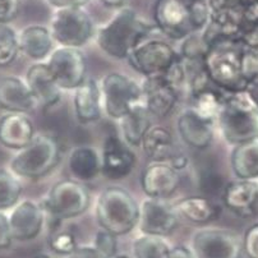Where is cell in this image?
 Listing matches in <instances>:
<instances>
[{
  "mask_svg": "<svg viewBox=\"0 0 258 258\" xmlns=\"http://www.w3.org/2000/svg\"><path fill=\"white\" fill-rule=\"evenodd\" d=\"M157 31L128 7H121L96 31V44L102 52L114 59H128L131 52Z\"/></svg>",
  "mask_w": 258,
  "mask_h": 258,
  "instance_id": "obj_1",
  "label": "cell"
},
{
  "mask_svg": "<svg viewBox=\"0 0 258 258\" xmlns=\"http://www.w3.org/2000/svg\"><path fill=\"white\" fill-rule=\"evenodd\" d=\"M155 26L170 40L183 41L207 27L211 17L209 0H156Z\"/></svg>",
  "mask_w": 258,
  "mask_h": 258,
  "instance_id": "obj_2",
  "label": "cell"
},
{
  "mask_svg": "<svg viewBox=\"0 0 258 258\" xmlns=\"http://www.w3.org/2000/svg\"><path fill=\"white\" fill-rule=\"evenodd\" d=\"M244 46L238 39H217L210 44L204 58V68L210 82L228 94L249 90L243 75Z\"/></svg>",
  "mask_w": 258,
  "mask_h": 258,
  "instance_id": "obj_3",
  "label": "cell"
},
{
  "mask_svg": "<svg viewBox=\"0 0 258 258\" xmlns=\"http://www.w3.org/2000/svg\"><path fill=\"white\" fill-rule=\"evenodd\" d=\"M224 140L231 146L258 138V101L249 90L231 92L216 120Z\"/></svg>",
  "mask_w": 258,
  "mask_h": 258,
  "instance_id": "obj_4",
  "label": "cell"
},
{
  "mask_svg": "<svg viewBox=\"0 0 258 258\" xmlns=\"http://www.w3.org/2000/svg\"><path fill=\"white\" fill-rule=\"evenodd\" d=\"M95 216L101 229L116 236L125 235L137 228L140 205L125 188L111 185L97 197Z\"/></svg>",
  "mask_w": 258,
  "mask_h": 258,
  "instance_id": "obj_5",
  "label": "cell"
},
{
  "mask_svg": "<svg viewBox=\"0 0 258 258\" xmlns=\"http://www.w3.org/2000/svg\"><path fill=\"white\" fill-rule=\"evenodd\" d=\"M60 159L61 145L58 138L49 133H37L14 155L11 170L20 178L40 179L54 170Z\"/></svg>",
  "mask_w": 258,
  "mask_h": 258,
  "instance_id": "obj_6",
  "label": "cell"
},
{
  "mask_svg": "<svg viewBox=\"0 0 258 258\" xmlns=\"http://www.w3.org/2000/svg\"><path fill=\"white\" fill-rule=\"evenodd\" d=\"M90 204V190L85 184L75 179H64L50 188L41 206L55 221H64L85 214Z\"/></svg>",
  "mask_w": 258,
  "mask_h": 258,
  "instance_id": "obj_7",
  "label": "cell"
},
{
  "mask_svg": "<svg viewBox=\"0 0 258 258\" xmlns=\"http://www.w3.org/2000/svg\"><path fill=\"white\" fill-rule=\"evenodd\" d=\"M50 31L56 44L78 49L96 35L94 21L83 7L55 9Z\"/></svg>",
  "mask_w": 258,
  "mask_h": 258,
  "instance_id": "obj_8",
  "label": "cell"
},
{
  "mask_svg": "<svg viewBox=\"0 0 258 258\" xmlns=\"http://www.w3.org/2000/svg\"><path fill=\"white\" fill-rule=\"evenodd\" d=\"M99 85L102 109L111 119L119 120L135 105L142 102V86L123 73H107Z\"/></svg>",
  "mask_w": 258,
  "mask_h": 258,
  "instance_id": "obj_9",
  "label": "cell"
},
{
  "mask_svg": "<svg viewBox=\"0 0 258 258\" xmlns=\"http://www.w3.org/2000/svg\"><path fill=\"white\" fill-rule=\"evenodd\" d=\"M179 52L162 39H149L141 42L128 56V63L143 77L164 75L178 58Z\"/></svg>",
  "mask_w": 258,
  "mask_h": 258,
  "instance_id": "obj_10",
  "label": "cell"
},
{
  "mask_svg": "<svg viewBox=\"0 0 258 258\" xmlns=\"http://www.w3.org/2000/svg\"><path fill=\"white\" fill-rule=\"evenodd\" d=\"M192 250L197 258H242L243 239L234 231L221 228H202L192 238Z\"/></svg>",
  "mask_w": 258,
  "mask_h": 258,
  "instance_id": "obj_11",
  "label": "cell"
},
{
  "mask_svg": "<svg viewBox=\"0 0 258 258\" xmlns=\"http://www.w3.org/2000/svg\"><path fill=\"white\" fill-rule=\"evenodd\" d=\"M61 90H73L87 78V61L78 47L60 46L50 54L46 61Z\"/></svg>",
  "mask_w": 258,
  "mask_h": 258,
  "instance_id": "obj_12",
  "label": "cell"
},
{
  "mask_svg": "<svg viewBox=\"0 0 258 258\" xmlns=\"http://www.w3.org/2000/svg\"><path fill=\"white\" fill-rule=\"evenodd\" d=\"M179 215L166 198L147 197L140 205L138 229L142 234L168 236L178 228Z\"/></svg>",
  "mask_w": 258,
  "mask_h": 258,
  "instance_id": "obj_13",
  "label": "cell"
},
{
  "mask_svg": "<svg viewBox=\"0 0 258 258\" xmlns=\"http://www.w3.org/2000/svg\"><path fill=\"white\" fill-rule=\"evenodd\" d=\"M101 174L111 180H120L132 173L136 155L121 137L107 136L101 152Z\"/></svg>",
  "mask_w": 258,
  "mask_h": 258,
  "instance_id": "obj_14",
  "label": "cell"
},
{
  "mask_svg": "<svg viewBox=\"0 0 258 258\" xmlns=\"http://www.w3.org/2000/svg\"><path fill=\"white\" fill-rule=\"evenodd\" d=\"M180 175L168 161H151L141 175V187L150 198H168L176 192Z\"/></svg>",
  "mask_w": 258,
  "mask_h": 258,
  "instance_id": "obj_15",
  "label": "cell"
},
{
  "mask_svg": "<svg viewBox=\"0 0 258 258\" xmlns=\"http://www.w3.org/2000/svg\"><path fill=\"white\" fill-rule=\"evenodd\" d=\"M142 102L152 118H165L171 114L180 95L164 76L146 77L142 82Z\"/></svg>",
  "mask_w": 258,
  "mask_h": 258,
  "instance_id": "obj_16",
  "label": "cell"
},
{
  "mask_svg": "<svg viewBox=\"0 0 258 258\" xmlns=\"http://www.w3.org/2000/svg\"><path fill=\"white\" fill-rule=\"evenodd\" d=\"M45 210L31 200L21 201L9 215V225L14 240L27 242L39 236L45 224Z\"/></svg>",
  "mask_w": 258,
  "mask_h": 258,
  "instance_id": "obj_17",
  "label": "cell"
},
{
  "mask_svg": "<svg viewBox=\"0 0 258 258\" xmlns=\"http://www.w3.org/2000/svg\"><path fill=\"white\" fill-rule=\"evenodd\" d=\"M214 121L198 115L192 107L184 109L176 120L179 137L188 147L205 150L214 140Z\"/></svg>",
  "mask_w": 258,
  "mask_h": 258,
  "instance_id": "obj_18",
  "label": "cell"
},
{
  "mask_svg": "<svg viewBox=\"0 0 258 258\" xmlns=\"http://www.w3.org/2000/svg\"><path fill=\"white\" fill-rule=\"evenodd\" d=\"M223 202L236 216L243 219L254 216L258 206V183L244 179L230 181L224 189Z\"/></svg>",
  "mask_w": 258,
  "mask_h": 258,
  "instance_id": "obj_19",
  "label": "cell"
},
{
  "mask_svg": "<svg viewBox=\"0 0 258 258\" xmlns=\"http://www.w3.org/2000/svg\"><path fill=\"white\" fill-rule=\"evenodd\" d=\"M26 82L42 109H51L60 101L61 88L46 63L37 61L32 64L26 73Z\"/></svg>",
  "mask_w": 258,
  "mask_h": 258,
  "instance_id": "obj_20",
  "label": "cell"
},
{
  "mask_svg": "<svg viewBox=\"0 0 258 258\" xmlns=\"http://www.w3.org/2000/svg\"><path fill=\"white\" fill-rule=\"evenodd\" d=\"M37 106L26 80L16 76L0 78V109L6 113L27 114Z\"/></svg>",
  "mask_w": 258,
  "mask_h": 258,
  "instance_id": "obj_21",
  "label": "cell"
},
{
  "mask_svg": "<svg viewBox=\"0 0 258 258\" xmlns=\"http://www.w3.org/2000/svg\"><path fill=\"white\" fill-rule=\"evenodd\" d=\"M35 126L27 114L7 113L0 118V143L20 151L35 137Z\"/></svg>",
  "mask_w": 258,
  "mask_h": 258,
  "instance_id": "obj_22",
  "label": "cell"
},
{
  "mask_svg": "<svg viewBox=\"0 0 258 258\" xmlns=\"http://www.w3.org/2000/svg\"><path fill=\"white\" fill-rule=\"evenodd\" d=\"M76 119L81 124H91L101 118L102 100L100 85L92 78H86L73 94Z\"/></svg>",
  "mask_w": 258,
  "mask_h": 258,
  "instance_id": "obj_23",
  "label": "cell"
},
{
  "mask_svg": "<svg viewBox=\"0 0 258 258\" xmlns=\"http://www.w3.org/2000/svg\"><path fill=\"white\" fill-rule=\"evenodd\" d=\"M101 155L91 146H78L69 152L68 170L72 179L88 183L101 174Z\"/></svg>",
  "mask_w": 258,
  "mask_h": 258,
  "instance_id": "obj_24",
  "label": "cell"
},
{
  "mask_svg": "<svg viewBox=\"0 0 258 258\" xmlns=\"http://www.w3.org/2000/svg\"><path fill=\"white\" fill-rule=\"evenodd\" d=\"M20 51L28 59L41 61L50 56L54 50V37L50 28L42 25H31L23 28L18 36Z\"/></svg>",
  "mask_w": 258,
  "mask_h": 258,
  "instance_id": "obj_25",
  "label": "cell"
},
{
  "mask_svg": "<svg viewBox=\"0 0 258 258\" xmlns=\"http://www.w3.org/2000/svg\"><path fill=\"white\" fill-rule=\"evenodd\" d=\"M152 115L143 102L135 105L128 113L119 119L121 138L132 147H140L143 137L152 126Z\"/></svg>",
  "mask_w": 258,
  "mask_h": 258,
  "instance_id": "obj_26",
  "label": "cell"
},
{
  "mask_svg": "<svg viewBox=\"0 0 258 258\" xmlns=\"http://www.w3.org/2000/svg\"><path fill=\"white\" fill-rule=\"evenodd\" d=\"M230 166L236 179L258 180V138L233 146Z\"/></svg>",
  "mask_w": 258,
  "mask_h": 258,
  "instance_id": "obj_27",
  "label": "cell"
},
{
  "mask_svg": "<svg viewBox=\"0 0 258 258\" xmlns=\"http://www.w3.org/2000/svg\"><path fill=\"white\" fill-rule=\"evenodd\" d=\"M174 206L179 216L187 220L188 223L197 224V225L211 223L220 214L217 205L202 196L184 197L179 200Z\"/></svg>",
  "mask_w": 258,
  "mask_h": 258,
  "instance_id": "obj_28",
  "label": "cell"
},
{
  "mask_svg": "<svg viewBox=\"0 0 258 258\" xmlns=\"http://www.w3.org/2000/svg\"><path fill=\"white\" fill-rule=\"evenodd\" d=\"M152 161H169L174 152V140L170 131L162 125H152L143 137L140 146Z\"/></svg>",
  "mask_w": 258,
  "mask_h": 258,
  "instance_id": "obj_29",
  "label": "cell"
},
{
  "mask_svg": "<svg viewBox=\"0 0 258 258\" xmlns=\"http://www.w3.org/2000/svg\"><path fill=\"white\" fill-rule=\"evenodd\" d=\"M220 91L221 90L215 87L212 83L197 88L189 95V107H192L200 116L215 123L217 120L220 110L223 107L224 99H225L221 96Z\"/></svg>",
  "mask_w": 258,
  "mask_h": 258,
  "instance_id": "obj_30",
  "label": "cell"
},
{
  "mask_svg": "<svg viewBox=\"0 0 258 258\" xmlns=\"http://www.w3.org/2000/svg\"><path fill=\"white\" fill-rule=\"evenodd\" d=\"M22 189L20 176L8 169H0V211L16 206Z\"/></svg>",
  "mask_w": 258,
  "mask_h": 258,
  "instance_id": "obj_31",
  "label": "cell"
},
{
  "mask_svg": "<svg viewBox=\"0 0 258 258\" xmlns=\"http://www.w3.org/2000/svg\"><path fill=\"white\" fill-rule=\"evenodd\" d=\"M135 258H164L170 247L162 236L142 234L133 242Z\"/></svg>",
  "mask_w": 258,
  "mask_h": 258,
  "instance_id": "obj_32",
  "label": "cell"
},
{
  "mask_svg": "<svg viewBox=\"0 0 258 258\" xmlns=\"http://www.w3.org/2000/svg\"><path fill=\"white\" fill-rule=\"evenodd\" d=\"M20 52V41L16 31L7 23H0V68L16 60Z\"/></svg>",
  "mask_w": 258,
  "mask_h": 258,
  "instance_id": "obj_33",
  "label": "cell"
},
{
  "mask_svg": "<svg viewBox=\"0 0 258 258\" xmlns=\"http://www.w3.org/2000/svg\"><path fill=\"white\" fill-rule=\"evenodd\" d=\"M210 44L205 39L202 31L195 32L181 41V47L179 55L184 59L192 61H204L205 55L209 50Z\"/></svg>",
  "mask_w": 258,
  "mask_h": 258,
  "instance_id": "obj_34",
  "label": "cell"
},
{
  "mask_svg": "<svg viewBox=\"0 0 258 258\" xmlns=\"http://www.w3.org/2000/svg\"><path fill=\"white\" fill-rule=\"evenodd\" d=\"M50 249L56 254L69 255L78 248L76 236L69 231L55 230L49 238Z\"/></svg>",
  "mask_w": 258,
  "mask_h": 258,
  "instance_id": "obj_35",
  "label": "cell"
},
{
  "mask_svg": "<svg viewBox=\"0 0 258 258\" xmlns=\"http://www.w3.org/2000/svg\"><path fill=\"white\" fill-rule=\"evenodd\" d=\"M118 236L114 235L110 231L100 229L95 235L94 247L96 248L99 252H101L105 257L113 258L114 255L118 254Z\"/></svg>",
  "mask_w": 258,
  "mask_h": 258,
  "instance_id": "obj_36",
  "label": "cell"
},
{
  "mask_svg": "<svg viewBox=\"0 0 258 258\" xmlns=\"http://www.w3.org/2000/svg\"><path fill=\"white\" fill-rule=\"evenodd\" d=\"M243 75L249 86H258V50L244 49Z\"/></svg>",
  "mask_w": 258,
  "mask_h": 258,
  "instance_id": "obj_37",
  "label": "cell"
},
{
  "mask_svg": "<svg viewBox=\"0 0 258 258\" xmlns=\"http://www.w3.org/2000/svg\"><path fill=\"white\" fill-rule=\"evenodd\" d=\"M243 250L248 258H258V223L245 231L243 236Z\"/></svg>",
  "mask_w": 258,
  "mask_h": 258,
  "instance_id": "obj_38",
  "label": "cell"
},
{
  "mask_svg": "<svg viewBox=\"0 0 258 258\" xmlns=\"http://www.w3.org/2000/svg\"><path fill=\"white\" fill-rule=\"evenodd\" d=\"M21 0H0V23H9L14 21L20 13Z\"/></svg>",
  "mask_w": 258,
  "mask_h": 258,
  "instance_id": "obj_39",
  "label": "cell"
},
{
  "mask_svg": "<svg viewBox=\"0 0 258 258\" xmlns=\"http://www.w3.org/2000/svg\"><path fill=\"white\" fill-rule=\"evenodd\" d=\"M13 240L11 225H9V217L0 211V250L11 247Z\"/></svg>",
  "mask_w": 258,
  "mask_h": 258,
  "instance_id": "obj_40",
  "label": "cell"
},
{
  "mask_svg": "<svg viewBox=\"0 0 258 258\" xmlns=\"http://www.w3.org/2000/svg\"><path fill=\"white\" fill-rule=\"evenodd\" d=\"M68 258H107L95 247H78Z\"/></svg>",
  "mask_w": 258,
  "mask_h": 258,
  "instance_id": "obj_41",
  "label": "cell"
},
{
  "mask_svg": "<svg viewBox=\"0 0 258 258\" xmlns=\"http://www.w3.org/2000/svg\"><path fill=\"white\" fill-rule=\"evenodd\" d=\"M47 4L55 9L72 8V7H85L90 0H46Z\"/></svg>",
  "mask_w": 258,
  "mask_h": 258,
  "instance_id": "obj_42",
  "label": "cell"
},
{
  "mask_svg": "<svg viewBox=\"0 0 258 258\" xmlns=\"http://www.w3.org/2000/svg\"><path fill=\"white\" fill-rule=\"evenodd\" d=\"M164 258H197L195 252L189 248L184 247V245H179V247H174L169 249V252L165 254Z\"/></svg>",
  "mask_w": 258,
  "mask_h": 258,
  "instance_id": "obj_43",
  "label": "cell"
},
{
  "mask_svg": "<svg viewBox=\"0 0 258 258\" xmlns=\"http://www.w3.org/2000/svg\"><path fill=\"white\" fill-rule=\"evenodd\" d=\"M168 162H170V165L173 168H175L176 170L180 171L181 169H184L188 165V159L187 156H184L183 154H175Z\"/></svg>",
  "mask_w": 258,
  "mask_h": 258,
  "instance_id": "obj_44",
  "label": "cell"
},
{
  "mask_svg": "<svg viewBox=\"0 0 258 258\" xmlns=\"http://www.w3.org/2000/svg\"><path fill=\"white\" fill-rule=\"evenodd\" d=\"M105 7H109V8H121L125 3V0H100Z\"/></svg>",
  "mask_w": 258,
  "mask_h": 258,
  "instance_id": "obj_45",
  "label": "cell"
},
{
  "mask_svg": "<svg viewBox=\"0 0 258 258\" xmlns=\"http://www.w3.org/2000/svg\"><path fill=\"white\" fill-rule=\"evenodd\" d=\"M113 258H132V257H129L128 254H124V253H118V254L114 255Z\"/></svg>",
  "mask_w": 258,
  "mask_h": 258,
  "instance_id": "obj_46",
  "label": "cell"
},
{
  "mask_svg": "<svg viewBox=\"0 0 258 258\" xmlns=\"http://www.w3.org/2000/svg\"><path fill=\"white\" fill-rule=\"evenodd\" d=\"M35 258H50V257L47 254H44V253H41V254L35 255Z\"/></svg>",
  "mask_w": 258,
  "mask_h": 258,
  "instance_id": "obj_47",
  "label": "cell"
}]
</instances>
